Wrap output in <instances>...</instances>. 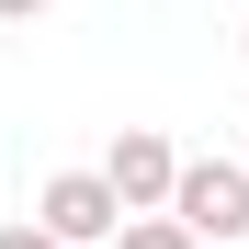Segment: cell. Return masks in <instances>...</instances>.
Masks as SVG:
<instances>
[{"mask_svg": "<svg viewBox=\"0 0 249 249\" xmlns=\"http://www.w3.org/2000/svg\"><path fill=\"white\" fill-rule=\"evenodd\" d=\"M113 249H204V238L170 215V204H159V215H124V238H113Z\"/></svg>", "mask_w": 249, "mask_h": 249, "instance_id": "4", "label": "cell"}, {"mask_svg": "<svg viewBox=\"0 0 249 249\" xmlns=\"http://www.w3.org/2000/svg\"><path fill=\"white\" fill-rule=\"evenodd\" d=\"M102 181L124 193V215H159L181 181V147L159 136V124H113V147H102Z\"/></svg>", "mask_w": 249, "mask_h": 249, "instance_id": "3", "label": "cell"}, {"mask_svg": "<svg viewBox=\"0 0 249 249\" xmlns=\"http://www.w3.org/2000/svg\"><path fill=\"white\" fill-rule=\"evenodd\" d=\"M238 34H249V23H238Z\"/></svg>", "mask_w": 249, "mask_h": 249, "instance_id": "7", "label": "cell"}, {"mask_svg": "<svg viewBox=\"0 0 249 249\" xmlns=\"http://www.w3.org/2000/svg\"><path fill=\"white\" fill-rule=\"evenodd\" d=\"M57 12V0H0V23H46Z\"/></svg>", "mask_w": 249, "mask_h": 249, "instance_id": "6", "label": "cell"}, {"mask_svg": "<svg viewBox=\"0 0 249 249\" xmlns=\"http://www.w3.org/2000/svg\"><path fill=\"white\" fill-rule=\"evenodd\" d=\"M170 215L193 238H249V159H181V181H170Z\"/></svg>", "mask_w": 249, "mask_h": 249, "instance_id": "2", "label": "cell"}, {"mask_svg": "<svg viewBox=\"0 0 249 249\" xmlns=\"http://www.w3.org/2000/svg\"><path fill=\"white\" fill-rule=\"evenodd\" d=\"M0 249H57V238H46V227L23 215V227H0Z\"/></svg>", "mask_w": 249, "mask_h": 249, "instance_id": "5", "label": "cell"}, {"mask_svg": "<svg viewBox=\"0 0 249 249\" xmlns=\"http://www.w3.org/2000/svg\"><path fill=\"white\" fill-rule=\"evenodd\" d=\"M34 227H46L57 249H113L124 238V193L102 170H57L46 193H34Z\"/></svg>", "mask_w": 249, "mask_h": 249, "instance_id": "1", "label": "cell"}]
</instances>
